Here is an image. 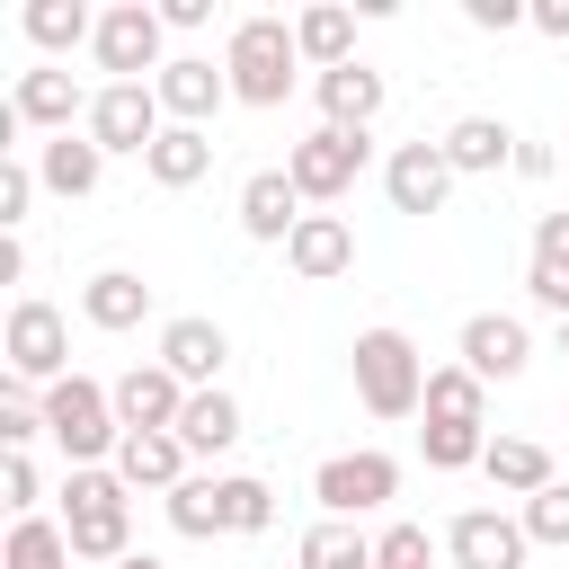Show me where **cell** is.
Listing matches in <instances>:
<instances>
[{
	"instance_id": "obj_1",
	"label": "cell",
	"mask_w": 569,
	"mask_h": 569,
	"mask_svg": "<svg viewBox=\"0 0 569 569\" xmlns=\"http://www.w3.org/2000/svg\"><path fill=\"white\" fill-rule=\"evenodd\" d=\"M36 400H44V436L62 445V462H71V471H107V462H116L124 418H116V391H107V382L62 373V382H53V391H36Z\"/></svg>"
},
{
	"instance_id": "obj_2",
	"label": "cell",
	"mask_w": 569,
	"mask_h": 569,
	"mask_svg": "<svg viewBox=\"0 0 569 569\" xmlns=\"http://www.w3.org/2000/svg\"><path fill=\"white\" fill-rule=\"evenodd\" d=\"M62 533H71V551L98 560V569L133 560V489L116 480V462H107V471H62Z\"/></svg>"
},
{
	"instance_id": "obj_3",
	"label": "cell",
	"mask_w": 569,
	"mask_h": 569,
	"mask_svg": "<svg viewBox=\"0 0 569 569\" xmlns=\"http://www.w3.org/2000/svg\"><path fill=\"white\" fill-rule=\"evenodd\" d=\"M222 71H231V98L240 107H284L293 98V71H302V44L284 18H240L231 44H222Z\"/></svg>"
},
{
	"instance_id": "obj_4",
	"label": "cell",
	"mask_w": 569,
	"mask_h": 569,
	"mask_svg": "<svg viewBox=\"0 0 569 569\" xmlns=\"http://www.w3.org/2000/svg\"><path fill=\"white\" fill-rule=\"evenodd\" d=\"M356 400H365L373 418L427 409V356L409 347V329H365V338H356Z\"/></svg>"
},
{
	"instance_id": "obj_5",
	"label": "cell",
	"mask_w": 569,
	"mask_h": 569,
	"mask_svg": "<svg viewBox=\"0 0 569 569\" xmlns=\"http://www.w3.org/2000/svg\"><path fill=\"white\" fill-rule=\"evenodd\" d=\"M0 356H9V382L18 391H53L62 373H71V329H62V311L53 302H9V320H0Z\"/></svg>"
},
{
	"instance_id": "obj_6",
	"label": "cell",
	"mask_w": 569,
	"mask_h": 569,
	"mask_svg": "<svg viewBox=\"0 0 569 569\" xmlns=\"http://www.w3.org/2000/svg\"><path fill=\"white\" fill-rule=\"evenodd\" d=\"M160 116H169V107H160V89H151V80H107V89H89V124H80V133H89L107 160H116V151L151 160V142L169 133Z\"/></svg>"
},
{
	"instance_id": "obj_7",
	"label": "cell",
	"mask_w": 569,
	"mask_h": 569,
	"mask_svg": "<svg viewBox=\"0 0 569 569\" xmlns=\"http://www.w3.org/2000/svg\"><path fill=\"white\" fill-rule=\"evenodd\" d=\"M311 498H320V516H338V525H356V516H373V507H391V498H400V462H391L382 445H356V453H329V462L311 471Z\"/></svg>"
},
{
	"instance_id": "obj_8",
	"label": "cell",
	"mask_w": 569,
	"mask_h": 569,
	"mask_svg": "<svg viewBox=\"0 0 569 569\" xmlns=\"http://www.w3.org/2000/svg\"><path fill=\"white\" fill-rule=\"evenodd\" d=\"M365 160H373L365 133H347V124H311V133L284 151V178L302 187V204H338V196L365 178Z\"/></svg>"
},
{
	"instance_id": "obj_9",
	"label": "cell",
	"mask_w": 569,
	"mask_h": 569,
	"mask_svg": "<svg viewBox=\"0 0 569 569\" xmlns=\"http://www.w3.org/2000/svg\"><path fill=\"white\" fill-rule=\"evenodd\" d=\"M169 27H160V9H142V0H116V9H98V36H89V53H98V71L107 80H160L169 71Z\"/></svg>"
},
{
	"instance_id": "obj_10",
	"label": "cell",
	"mask_w": 569,
	"mask_h": 569,
	"mask_svg": "<svg viewBox=\"0 0 569 569\" xmlns=\"http://www.w3.org/2000/svg\"><path fill=\"white\" fill-rule=\"evenodd\" d=\"M382 196H391V213H445V196H453V160H445V142H400L391 160H382Z\"/></svg>"
},
{
	"instance_id": "obj_11",
	"label": "cell",
	"mask_w": 569,
	"mask_h": 569,
	"mask_svg": "<svg viewBox=\"0 0 569 569\" xmlns=\"http://www.w3.org/2000/svg\"><path fill=\"white\" fill-rule=\"evenodd\" d=\"M445 551H453V569H525V516H498V507H462L453 525H445Z\"/></svg>"
},
{
	"instance_id": "obj_12",
	"label": "cell",
	"mask_w": 569,
	"mask_h": 569,
	"mask_svg": "<svg viewBox=\"0 0 569 569\" xmlns=\"http://www.w3.org/2000/svg\"><path fill=\"white\" fill-rule=\"evenodd\" d=\"M9 116L27 124V133H71V116L89 124V98H80V80L62 71V62H36V71H18V89H9Z\"/></svg>"
},
{
	"instance_id": "obj_13",
	"label": "cell",
	"mask_w": 569,
	"mask_h": 569,
	"mask_svg": "<svg viewBox=\"0 0 569 569\" xmlns=\"http://www.w3.org/2000/svg\"><path fill=\"white\" fill-rule=\"evenodd\" d=\"M453 365H471L480 382H516L525 365H533V329L516 320V311H471L462 320V356Z\"/></svg>"
},
{
	"instance_id": "obj_14",
	"label": "cell",
	"mask_w": 569,
	"mask_h": 569,
	"mask_svg": "<svg viewBox=\"0 0 569 569\" xmlns=\"http://www.w3.org/2000/svg\"><path fill=\"white\" fill-rule=\"evenodd\" d=\"M160 365H169L187 391H222V365H231V338H222V320H204V311L169 320V329H160Z\"/></svg>"
},
{
	"instance_id": "obj_15",
	"label": "cell",
	"mask_w": 569,
	"mask_h": 569,
	"mask_svg": "<svg viewBox=\"0 0 569 569\" xmlns=\"http://www.w3.org/2000/svg\"><path fill=\"white\" fill-rule=\"evenodd\" d=\"M116 391V418H124V436H142V427H169L178 436V409H187V382L151 356V365H133L124 382H107Z\"/></svg>"
},
{
	"instance_id": "obj_16",
	"label": "cell",
	"mask_w": 569,
	"mask_h": 569,
	"mask_svg": "<svg viewBox=\"0 0 569 569\" xmlns=\"http://www.w3.org/2000/svg\"><path fill=\"white\" fill-rule=\"evenodd\" d=\"M151 89H160L169 124H204V116L231 98V71H222V62H204V53H169V71H160Z\"/></svg>"
},
{
	"instance_id": "obj_17",
	"label": "cell",
	"mask_w": 569,
	"mask_h": 569,
	"mask_svg": "<svg viewBox=\"0 0 569 569\" xmlns=\"http://www.w3.org/2000/svg\"><path fill=\"white\" fill-rule=\"evenodd\" d=\"M293 222H302V187H293L284 169H249V178H240V231L284 249V240H293Z\"/></svg>"
},
{
	"instance_id": "obj_18",
	"label": "cell",
	"mask_w": 569,
	"mask_h": 569,
	"mask_svg": "<svg viewBox=\"0 0 569 569\" xmlns=\"http://www.w3.org/2000/svg\"><path fill=\"white\" fill-rule=\"evenodd\" d=\"M284 267H293L302 284H329V276H347V267H356V231H347L338 213H302V222H293V240H284Z\"/></svg>"
},
{
	"instance_id": "obj_19",
	"label": "cell",
	"mask_w": 569,
	"mask_h": 569,
	"mask_svg": "<svg viewBox=\"0 0 569 569\" xmlns=\"http://www.w3.org/2000/svg\"><path fill=\"white\" fill-rule=\"evenodd\" d=\"M80 320H89V329H142V320H151V284H142L133 267H98V276L80 284Z\"/></svg>"
},
{
	"instance_id": "obj_20",
	"label": "cell",
	"mask_w": 569,
	"mask_h": 569,
	"mask_svg": "<svg viewBox=\"0 0 569 569\" xmlns=\"http://www.w3.org/2000/svg\"><path fill=\"white\" fill-rule=\"evenodd\" d=\"M445 160H453V178L516 169V133H507L498 116H453V124H445Z\"/></svg>"
},
{
	"instance_id": "obj_21",
	"label": "cell",
	"mask_w": 569,
	"mask_h": 569,
	"mask_svg": "<svg viewBox=\"0 0 569 569\" xmlns=\"http://www.w3.org/2000/svg\"><path fill=\"white\" fill-rule=\"evenodd\" d=\"M116 480H124V489H178V480H187V445H178L169 427H142V436L116 445Z\"/></svg>"
},
{
	"instance_id": "obj_22",
	"label": "cell",
	"mask_w": 569,
	"mask_h": 569,
	"mask_svg": "<svg viewBox=\"0 0 569 569\" xmlns=\"http://www.w3.org/2000/svg\"><path fill=\"white\" fill-rule=\"evenodd\" d=\"M382 116V71H365V62H338V71H320V124H347V133H365Z\"/></svg>"
},
{
	"instance_id": "obj_23",
	"label": "cell",
	"mask_w": 569,
	"mask_h": 569,
	"mask_svg": "<svg viewBox=\"0 0 569 569\" xmlns=\"http://www.w3.org/2000/svg\"><path fill=\"white\" fill-rule=\"evenodd\" d=\"M36 178H44L53 196H98L107 151H98L89 133H53V142H36Z\"/></svg>"
},
{
	"instance_id": "obj_24",
	"label": "cell",
	"mask_w": 569,
	"mask_h": 569,
	"mask_svg": "<svg viewBox=\"0 0 569 569\" xmlns=\"http://www.w3.org/2000/svg\"><path fill=\"white\" fill-rule=\"evenodd\" d=\"M480 471H489V489H507V498H533V489H551V480H560V471H551V453H542L533 436H489Z\"/></svg>"
},
{
	"instance_id": "obj_25",
	"label": "cell",
	"mask_w": 569,
	"mask_h": 569,
	"mask_svg": "<svg viewBox=\"0 0 569 569\" xmlns=\"http://www.w3.org/2000/svg\"><path fill=\"white\" fill-rule=\"evenodd\" d=\"M178 445H187V453H231V445H240V400H231V391H187Z\"/></svg>"
},
{
	"instance_id": "obj_26",
	"label": "cell",
	"mask_w": 569,
	"mask_h": 569,
	"mask_svg": "<svg viewBox=\"0 0 569 569\" xmlns=\"http://www.w3.org/2000/svg\"><path fill=\"white\" fill-rule=\"evenodd\" d=\"M293 44H302V62H320V71L356 62V9H338V0L302 9V18H293Z\"/></svg>"
},
{
	"instance_id": "obj_27",
	"label": "cell",
	"mask_w": 569,
	"mask_h": 569,
	"mask_svg": "<svg viewBox=\"0 0 569 569\" xmlns=\"http://www.w3.org/2000/svg\"><path fill=\"white\" fill-rule=\"evenodd\" d=\"M142 169H151V187H196V178L213 169V133H204V124H169Z\"/></svg>"
},
{
	"instance_id": "obj_28",
	"label": "cell",
	"mask_w": 569,
	"mask_h": 569,
	"mask_svg": "<svg viewBox=\"0 0 569 569\" xmlns=\"http://www.w3.org/2000/svg\"><path fill=\"white\" fill-rule=\"evenodd\" d=\"M18 27H27V44H36V53H71V44H89V36H98V18H89L80 0H27V9H18Z\"/></svg>"
},
{
	"instance_id": "obj_29",
	"label": "cell",
	"mask_w": 569,
	"mask_h": 569,
	"mask_svg": "<svg viewBox=\"0 0 569 569\" xmlns=\"http://www.w3.org/2000/svg\"><path fill=\"white\" fill-rule=\"evenodd\" d=\"M427 418H462V427H489V382L471 365H427Z\"/></svg>"
},
{
	"instance_id": "obj_30",
	"label": "cell",
	"mask_w": 569,
	"mask_h": 569,
	"mask_svg": "<svg viewBox=\"0 0 569 569\" xmlns=\"http://www.w3.org/2000/svg\"><path fill=\"white\" fill-rule=\"evenodd\" d=\"M80 551H71V533H62V516H18L9 525V551H0V569H71Z\"/></svg>"
},
{
	"instance_id": "obj_31",
	"label": "cell",
	"mask_w": 569,
	"mask_h": 569,
	"mask_svg": "<svg viewBox=\"0 0 569 569\" xmlns=\"http://www.w3.org/2000/svg\"><path fill=\"white\" fill-rule=\"evenodd\" d=\"M302 569H373V533H356V525H338V516H320L311 533H302V551H293Z\"/></svg>"
},
{
	"instance_id": "obj_32",
	"label": "cell",
	"mask_w": 569,
	"mask_h": 569,
	"mask_svg": "<svg viewBox=\"0 0 569 569\" xmlns=\"http://www.w3.org/2000/svg\"><path fill=\"white\" fill-rule=\"evenodd\" d=\"M169 525H178L187 542H213V533H222V480H196V471H187V480L169 489Z\"/></svg>"
},
{
	"instance_id": "obj_33",
	"label": "cell",
	"mask_w": 569,
	"mask_h": 569,
	"mask_svg": "<svg viewBox=\"0 0 569 569\" xmlns=\"http://www.w3.org/2000/svg\"><path fill=\"white\" fill-rule=\"evenodd\" d=\"M418 445H427V471H462V462H480V453H489V436H480V427H462V418H427V427H418Z\"/></svg>"
},
{
	"instance_id": "obj_34",
	"label": "cell",
	"mask_w": 569,
	"mask_h": 569,
	"mask_svg": "<svg viewBox=\"0 0 569 569\" xmlns=\"http://www.w3.org/2000/svg\"><path fill=\"white\" fill-rule=\"evenodd\" d=\"M267 525H276V489L249 480V471H231L222 480V533H267Z\"/></svg>"
},
{
	"instance_id": "obj_35",
	"label": "cell",
	"mask_w": 569,
	"mask_h": 569,
	"mask_svg": "<svg viewBox=\"0 0 569 569\" xmlns=\"http://www.w3.org/2000/svg\"><path fill=\"white\" fill-rule=\"evenodd\" d=\"M525 542L569 551V480H551V489H533V498H525Z\"/></svg>"
},
{
	"instance_id": "obj_36",
	"label": "cell",
	"mask_w": 569,
	"mask_h": 569,
	"mask_svg": "<svg viewBox=\"0 0 569 569\" xmlns=\"http://www.w3.org/2000/svg\"><path fill=\"white\" fill-rule=\"evenodd\" d=\"M373 569H436L427 525H382V533H373Z\"/></svg>"
},
{
	"instance_id": "obj_37",
	"label": "cell",
	"mask_w": 569,
	"mask_h": 569,
	"mask_svg": "<svg viewBox=\"0 0 569 569\" xmlns=\"http://www.w3.org/2000/svg\"><path fill=\"white\" fill-rule=\"evenodd\" d=\"M36 187H44V178H36V160H27V151H9V160H0V231H18V222H27Z\"/></svg>"
},
{
	"instance_id": "obj_38",
	"label": "cell",
	"mask_w": 569,
	"mask_h": 569,
	"mask_svg": "<svg viewBox=\"0 0 569 569\" xmlns=\"http://www.w3.org/2000/svg\"><path fill=\"white\" fill-rule=\"evenodd\" d=\"M36 436H44V400H27V391L9 382V400H0V445H9V453H27Z\"/></svg>"
},
{
	"instance_id": "obj_39",
	"label": "cell",
	"mask_w": 569,
	"mask_h": 569,
	"mask_svg": "<svg viewBox=\"0 0 569 569\" xmlns=\"http://www.w3.org/2000/svg\"><path fill=\"white\" fill-rule=\"evenodd\" d=\"M0 498H9L18 516H36V507H44V471H36L27 453H9V462H0Z\"/></svg>"
},
{
	"instance_id": "obj_40",
	"label": "cell",
	"mask_w": 569,
	"mask_h": 569,
	"mask_svg": "<svg viewBox=\"0 0 569 569\" xmlns=\"http://www.w3.org/2000/svg\"><path fill=\"white\" fill-rule=\"evenodd\" d=\"M533 267L569 284V213H542V222H533Z\"/></svg>"
},
{
	"instance_id": "obj_41",
	"label": "cell",
	"mask_w": 569,
	"mask_h": 569,
	"mask_svg": "<svg viewBox=\"0 0 569 569\" xmlns=\"http://www.w3.org/2000/svg\"><path fill=\"white\" fill-rule=\"evenodd\" d=\"M462 18H471V27H489V36H507V27H525L533 9H525V0H462Z\"/></svg>"
},
{
	"instance_id": "obj_42",
	"label": "cell",
	"mask_w": 569,
	"mask_h": 569,
	"mask_svg": "<svg viewBox=\"0 0 569 569\" xmlns=\"http://www.w3.org/2000/svg\"><path fill=\"white\" fill-rule=\"evenodd\" d=\"M204 18H213V0H160V27H178V36L204 27Z\"/></svg>"
},
{
	"instance_id": "obj_43",
	"label": "cell",
	"mask_w": 569,
	"mask_h": 569,
	"mask_svg": "<svg viewBox=\"0 0 569 569\" xmlns=\"http://www.w3.org/2000/svg\"><path fill=\"white\" fill-rule=\"evenodd\" d=\"M551 169H560L551 142H516V178H551Z\"/></svg>"
},
{
	"instance_id": "obj_44",
	"label": "cell",
	"mask_w": 569,
	"mask_h": 569,
	"mask_svg": "<svg viewBox=\"0 0 569 569\" xmlns=\"http://www.w3.org/2000/svg\"><path fill=\"white\" fill-rule=\"evenodd\" d=\"M533 27H542L551 44H569V0H533Z\"/></svg>"
},
{
	"instance_id": "obj_45",
	"label": "cell",
	"mask_w": 569,
	"mask_h": 569,
	"mask_svg": "<svg viewBox=\"0 0 569 569\" xmlns=\"http://www.w3.org/2000/svg\"><path fill=\"white\" fill-rule=\"evenodd\" d=\"M27 276V249H18V231H0V284H18Z\"/></svg>"
},
{
	"instance_id": "obj_46",
	"label": "cell",
	"mask_w": 569,
	"mask_h": 569,
	"mask_svg": "<svg viewBox=\"0 0 569 569\" xmlns=\"http://www.w3.org/2000/svg\"><path fill=\"white\" fill-rule=\"evenodd\" d=\"M116 569H160V560H151V551H133V560H116Z\"/></svg>"
},
{
	"instance_id": "obj_47",
	"label": "cell",
	"mask_w": 569,
	"mask_h": 569,
	"mask_svg": "<svg viewBox=\"0 0 569 569\" xmlns=\"http://www.w3.org/2000/svg\"><path fill=\"white\" fill-rule=\"evenodd\" d=\"M560 356H569V320H560Z\"/></svg>"
}]
</instances>
